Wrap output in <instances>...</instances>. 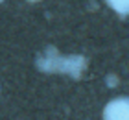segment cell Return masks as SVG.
Segmentation results:
<instances>
[{"label": "cell", "instance_id": "cell-1", "mask_svg": "<svg viewBox=\"0 0 129 120\" xmlns=\"http://www.w3.org/2000/svg\"><path fill=\"white\" fill-rule=\"evenodd\" d=\"M129 100L127 96H118V98H113L111 102H107V105L103 107L102 111V118L103 120H127L129 118Z\"/></svg>", "mask_w": 129, "mask_h": 120}, {"label": "cell", "instance_id": "cell-2", "mask_svg": "<svg viewBox=\"0 0 129 120\" xmlns=\"http://www.w3.org/2000/svg\"><path fill=\"white\" fill-rule=\"evenodd\" d=\"M105 4L120 17H127L129 15V0H105Z\"/></svg>", "mask_w": 129, "mask_h": 120}, {"label": "cell", "instance_id": "cell-3", "mask_svg": "<svg viewBox=\"0 0 129 120\" xmlns=\"http://www.w3.org/2000/svg\"><path fill=\"white\" fill-rule=\"evenodd\" d=\"M28 4H39V2H43V0H26Z\"/></svg>", "mask_w": 129, "mask_h": 120}, {"label": "cell", "instance_id": "cell-4", "mask_svg": "<svg viewBox=\"0 0 129 120\" xmlns=\"http://www.w3.org/2000/svg\"><path fill=\"white\" fill-rule=\"evenodd\" d=\"M4 2H6V0H0V4H4Z\"/></svg>", "mask_w": 129, "mask_h": 120}]
</instances>
